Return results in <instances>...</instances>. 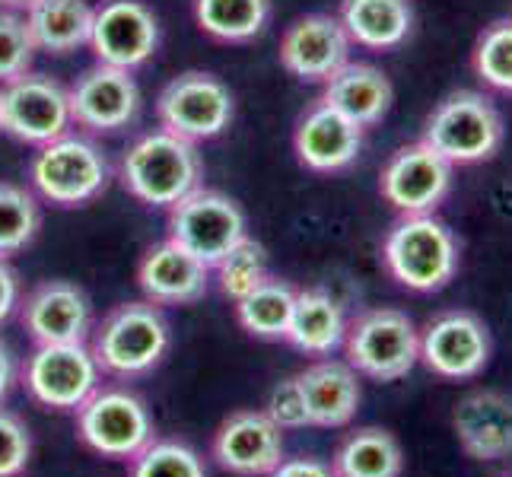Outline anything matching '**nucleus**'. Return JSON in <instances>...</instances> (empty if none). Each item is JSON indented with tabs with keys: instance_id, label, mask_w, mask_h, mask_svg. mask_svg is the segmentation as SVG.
Masks as SVG:
<instances>
[{
	"instance_id": "1",
	"label": "nucleus",
	"mask_w": 512,
	"mask_h": 477,
	"mask_svg": "<svg viewBox=\"0 0 512 477\" xmlns=\"http://www.w3.org/2000/svg\"><path fill=\"white\" fill-rule=\"evenodd\" d=\"M118 179L137 204L150 210H172L204 185V159L198 144H188L166 128H153L137 134L121 153Z\"/></svg>"
},
{
	"instance_id": "2",
	"label": "nucleus",
	"mask_w": 512,
	"mask_h": 477,
	"mask_svg": "<svg viewBox=\"0 0 512 477\" xmlns=\"http://www.w3.org/2000/svg\"><path fill=\"white\" fill-rule=\"evenodd\" d=\"M90 350L102 369V376L118 382H134L150 376L166 360L172 347V325L160 306L137 299L118 303L93 325Z\"/></svg>"
},
{
	"instance_id": "3",
	"label": "nucleus",
	"mask_w": 512,
	"mask_h": 477,
	"mask_svg": "<svg viewBox=\"0 0 512 477\" xmlns=\"http://www.w3.org/2000/svg\"><path fill=\"white\" fill-rule=\"evenodd\" d=\"M382 264L398 287L411 293L446 290L462 264V245L436 214L398 217L382 239Z\"/></svg>"
},
{
	"instance_id": "4",
	"label": "nucleus",
	"mask_w": 512,
	"mask_h": 477,
	"mask_svg": "<svg viewBox=\"0 0 512 477\" xmlns=\"http://www.w3.org/2000/svg\"><path fill=\"white\" fill-rule=\"evenodd\" d=\"M112 182V163L96 137L67 131L35 147L29 159V188L51 207H86L102 198Z\"/></svg>"
},
{
	"instance_id": "5",
	"label": "nucleus",
	"mask_w": 512,
	"mask_h": 477,
	"mask_svg": "<svg viewBox=\"0 0 512 477\" xmlns=\"http://www.w3.org/2000/svg\"><path fill=\"white\" fill-rule=\"evenodd\" d=\"M420 140L430 144L443 159H449L455 169L481 166L503 150L506 121L487 93L452 90L423 118Z\"/></svg>"
},
{
	"instance_id": "6",
	"label": "nucleus",
	"mask_w": 512,
	"mask_h": 477,
	"mask_svg": "<svg viewBox=\"0 0 512 477\" xmlns=\"http://www.w3.org/2000/svg\"><path fill=\"white\" fill-rule=\"evenodd\" d=\"M344 360L373 382H398L420 363V328L395 306L353 315L344 334Z\"/></svg>"
},
{
	"instance_id": "7",
	"label": "nucleus",
	"mask_w": 512,
	"mask_h": 477,
	"mask_svg": "<svg viewBox=\"0 0 512 477\" xmlns=\"http://www.w3.org/2000/svg\"><path fill=\"white\" fill-rule=\"evenodd\" d=\"M77 439L109 462H131L156 439V420L128 385H99L77 414Z\"/></svg>"
},
{
	"instance_id": "8",
	"label": "nucleus",
	"mask_w": 512,
	"mask_h": 477,
	"mask_svg": "<svg viewBox=\"0 0 512 477\" xmlns=\"http://www.w3.org/2000/svg\"><path fill=\"white\" fill-rule=\"evenodd\" d=\"M156 118L160 128L188 144H207L233 125L236 96L210 70H182L156 96Z\"/></svg>"
},
{
	"instance_id": "9",
	"label": "nucleus",
	"mask_w": 512,
	"mask_h": 477,
	"mask_svg": "<svg viewBox=\"0 0 512 477\" xmlns=\"http://www.w3.org/2000/svg\"><path fill=\"white\" fill-rule=\"evenodd\" d=\"M20 385L39 408L77 414L80 404L102 385V369L86 341L35 344L20 363Z\"/></svg>"
},
{
	"instance_id": "10",
	"label": "nucleus",
	"mask_w": 512,
	"mask_h": 477,
	"mask_svg": "<svg viewBox=\"0 0 512 477\" xmlns=\"http://www.w3.org/2000/svg\"><path fill=\"white\" fill-rule=\"evenodd\" d=\"M166 214V236L179 242L198 261H204L207 268H214L239 239L249 236V217H245L242 204L217 188L201 185Z\"/></svg>"
},
{
	"instance_id": "11",
	"label": "nucleus",
	"mask_w": 512,
	"mask_h": 477,
	"mask_svg": "<svg viewBox=\"0 0 512 477\" xmlns=\"http://www.w3.org/2000/svg\"><path fill=\"white\" fill-rule=\"evenodd\" d=\"M163 45V26L147 0H99L93 4L90 48L99 64L137 74Z\"/></svg>"
},
{
	"instance_id": "12",
	"label": "nucleus",
	"mask_w": 512,
	"mask_h": 477,
	"mask_svg": "<svg viewBox=\"0 0 512 477\" xmlns=\"http://www.w3.org/2000/svg\"><path fill=\"white\" fill-rule=\"evenodd\" d=\"M70 118L74 128L90 137L121 134L137 125L140 109H144V93L131 70L93 64L67 86Z\"/></svg>"
},
{
	"instance_id": "13",
	"label": "nucleus",
	"mask_w": 512,
	"mask_h": 477,
	"mask_svg": "<svg viewBox=\"0 0 512 477\" xmlns=\"http://www.w3.org/2000/svg\"><path fill=\"white\" fill-rule=\"evenodd\" d=\"M0 131L29 147H42L74 131L67 86L39 70L0 86Z\"/></svg>"
},
{
	"instance_id": "14",
	"label": "nucleus",
	"mask_w": 512,
	"mask_h": 477,
	"mask_svg": "<svg viewBox=\"0 0 512 477\" xmlns=\"http://www.w3.org/2000/svg\"><path fill=\"white\" fill-rule=\"evenodd\" d=\"M455 166L417 137L398 147L379 172V194L398 217L436 214L452 194Z\"/></svg>"
},
{
	"instance_id": "15",
	"label": "nucleus",
	"mask_w": 512,
	"mask_h": 477,
	"mask_svg": "<svg viewBox=\"0 0 512 477\" xmlns=\"http://www.w3.org/2000/svg\"><path fill=\"white\" fill-rule=\"evenodd\" d=\"M493 353L487 322L471 309H446L420 328V363L436 379H478Z\"/></svg>"
},
{
	"instance_id": "16",
	"label": "nucleus",
	"mask_w": 512,
	"mask_h": 477,
	"mask_svg": "<svg viewBox=\"0 0 512 477\" xmlns=\"http://www.w3.org/2000/svg\"><path fill=\"white\" fill-rule=\"evenodd\" d=\"M353 42L338 13H306L280 35V67L299 83H328L350 61Z\"/></svg>"
},
{
	"instance_id": "17",
	"label": "nucleus",
	"mask_w": 512,
	"mask_h": 477,
	"mask_svg": "<svg viewBox=\"0 0 512 477\" xmlns=\"http://www.w3.org/2000/svg\"><path fill=\"white\" fill-rule=\"evenodd\" d=\"M20 325L32 344H80L93 334V303L74 280H42L20 303Z\"/></svg>"
},
{
	"instance_id": "18",
	"label": "nucleus",
	"mask_w": 512,
	"mask_h": 477,
	"mask_svg": "<svg viewBox=\"0 0 512 477\" xmlns=\"http://www.w3.org/2000/svg\"><path fill=\"white\" fill-rule=\"evenodd\" d=\"M284 449V430L264 414V408L233 411L210 439V458L236 477H268L287 458Z\"/></svg>"
},
{
	"instance_id": "19",
	"label": "nucleus",
	"mask_w": 512,
	"mask_h": 477,
	"mask_svg": "<svg viewBox=\"0 0 512 477\" xmlns=\"http://www.w3.org/2000/svg\"><path fill=\"white\" fill-rule=\"evenodd\" d=\"M366 128L350 121L328 102H309L293 128V153L299 166L315 175H338L347 172L363 153Z\"/></svg>"
},
{
	"instance_id": "20",
	"label": "nucleus",
	"mask_w": 512,
	"mask_h": 477,
	"mask_svg": "<svg viewBox=\"0 0 512 477\" xmlns=\"http://www.w3.org/2000/svg\"><path fill=\"white\" fill-rule=\"evenodd\" d=\"M210 284H214V277H210L207 264L185 252L169 236L163 242H153L137 261V287L147 303L160 309L201 303Z\"/></svg>"
},
{
	"instance_id": "21",
	"label": "nucleus",
	"mask_w": 512,
	"mask_h": 477,
	"mask_svg": "<svg viewBox=\"0 0 512 477\" xmlns=\"http://www.w3.org/2000/svg\"><path fill=\"white\" fill-rule=\"evenodd\" d=\"M452 430L462 452L474 462L512 458V398L493 388L468 392L452 411Z\"/></svg>"
},
{
	"instance_id": "22",
	"label": "nucleus",
	"mask_w": 512,
	"mask_h": 477,
	"mask_svg": "<svg viewBox=\"0 0 512 477\" xmlns=\"http://www.w3.org/2000/svg\"><path fill=\"white\" fill-rule=\"evenodd\" d=\"M296 382L303 388L309 427L341 430L357 417L363 388L360 373L347 360H312L303 373H296Z\"/></svg>"
},
{
	"instance_id": "23",
	"label": "nucleus",
	"mask_w": 512,
	"mask_h": 477,
	"mask_svg": "<svg viewBox=\"0 0 512 477\" xmlns=\"http://www.w3.org/2000/svg\"><path fill=\"white\" fill-rule=\"evenodd\" d=\"M319 99L369 131L392 112L395 86L382 67L366 61H347L328 83H322Z\"/></svg>"
},
{
	"instance_id": "24",
	"label": "nucleus",
	"mask_w": 512,
	"mask_h": 477,
	"mask_svg": "<svg viewBox=\"0 0 512 477\" xmlns=\"http://www.w3.org/2000/svg\"><path fill=\"white\" fill-rule=\"evenodd\" d=\"M347 312L341 299L325 287H306L296 290V306L287 328V344L312 360L331 357L334 350L344 347L347 334Z\"/></svg>"
},
{
	"instance_id": "25",
	"label": "nucleus",
	"mask_w": 512,
	"mask_h": 477,
	"mask_svg": "<svg viewBox=\"0 0 512 477\" xmlns=\"http://www.w3.org/2000/svg\"><path fill=\"white\" fill-rule=\"evenodd\" d=\"M338 20L366 51H395L414 35V0H341Z\"/></svg>"
},
{
	"instance_id": "26",
	"label": "nucleus",
	"mask_w": 512,
	"mask_h": 477,
	"mask_svg": "<svg viewBox=\"0 0 512 477\" xmlns=\"http://www.w3.org/2000/svg\"><path fill=\"white\" fill-rule=\"evenodd\" d=\"M32 42L45 55L67 58L90 45L93 4L90 0H35L23 13Z\"/></svg>"
},
{
	"instance_id": "27",
	"label": "nucleus",
	"mask_w": 512,
	"mask_h": 477,
	"mask_svg": "<svg viewBox=\"0 0 512 477\" xmlns=\"http://www.w3.org/2000/svg\"><path fill=\"white\" fill-rule=\"evenodd\" d=\"M271 0H191L198 29L220 45H249L271 23Z\"/></svg>"
},
{
	"instance_id": "28",
	"label": "nucleus",
	"mask_w": 512,
	"mask_h": 477,
	"mask_svg": "<svg viewBox=\"0 0 512 477\" xmlns=\"http://www.w3.org/2000/svg\"><path fill=\"white\" fill-rule=\"evenodd\" d=\"M334 477H401L404 449L395 433L382 427H363L341 439L331 458Z\"/></svg>"
},
{
	"instance_id": "29",
	"label": "nucleus",
	"mask_w": 512,
	"mask_h": 477,
	"mask_svg": "<svg viewBox=\"0 0 512 477\" xmlns=\"http://www.w3.org/2000/svg\"><path fill=\"white\" fill-rule=\"evenodd\" d=\"M296 290L299 287H293L290 280L274 274L261 280L252 293H245L239 303H233L239 328L258 341H284L296 306Z\"/></svg>"
},
{
	"instance_id": "30",
	"label": "nucleus",
	"mask_w": 512,
	"mask_h": 477,
	"mask_svg": "<svg viewBox=\"0 0 512 477\" xmlns=\"http://www.w3.org/2000/svg\"><path fill=\"white\" fill-rule=\"evenodd\" d=\"M42 229V204L35 191L0 179V258L26 252Z\"/></svg>"
},
{
	"instance_id": "31",
	"label": "nucleus",
	"mask_w": 512,
	"mask_h": 477,
	"mask_svg": "<svg viewBox=\"0 0 512 477\" xmlns=\"http://www.w3.org/2000/svg\"><path fill=\"white\" fill-rule=\"evenodd\" d=\"M210 277L229 303H239L245 293H252L261 280L271 277L268 249L255 236H245L210 268Z\"/></svg>"
},
{
	"instance_id": "32",
	"label": "nucleus",
	"mask_w": 512,
	"mask_h": 477,
	"mask_svg": "<svg viewBox=\"0 0 512 477\" xmlns=\"http://www.w3.org/2000/svg\"><path fill=\"white\" fill-rule=\"evenodd\" d=\"M471 70L487 90L512 96V16L481 29L471 48Z\"/></svg>"
},
{
	"instance_id": "33",
	"label": "nucleus",
	"mask_w": 512,
	"mask_h": 477,
	"mask_svg": "<svg viewBox=\"0 0 512 477\" xmlns=\"http://www.w3.org/2000/svg\"><path fill=\"white\" fill-rule=\"evenodd\" d=\"M128 477H207L201 452L182 439H160L131 458Z\"/></svg>"
},
{
	"instance_id": "34",
	"label": "nucleus",
	"mask_w": 512,
	"mask_h": 477,
	"mask_svg": "<svg viewBox=\"0 0 512 477\" xmlns=\"http://www.w3.org/2000/svg\"><path fill=\"white\" fill-rule=\"evenodd\" d=\"M35 55H39V48L32 42L26 16L13 10H0V86L29 74Z\"/></svg>"
},
{
	"instance_id": "35",
	"label": "nucleus",
	"mask_w": 512,
	"mask_h": 477,
	"mask_svg": "<svg viewBox=\"0 0 512 477\" xmlns=\"http://www.w3.org/2000/svg\"><path fill=\"white\" fill-rule=\"evenodd\" d=\"M32 462V430L29 423L0 404V477H20Z\"/></svg>"
},
{
	"instance_id": "36",
	"label": "nucleus",
	"mask_w": 512,
	"mask_h": 477,
	"mask_svg": "<svg viewBox=\"0 0 512 477\" xmlns=\"http://www.w3.org/2000/svg\"><path fill=\"white\" fill-rule=\"evenodd\" d=\"M264 414H268L284 433H296V430H306V427H309L303 388H299L296 376L280 379V382L271 388L268 404H264Z\"/></svg>"
},
{
	"instance_id": "37",
	"label": "nucleus",
	"mask_w": 512,
	"mask_h": 477,
	"mask_svg": "<svg viewBox=\"0 0 512 477\" xmlns=\"http://www.w3.org/2000/svg\"><path fill=\"white\" fill-rule=\"evenodd\" d=\"M20 303H23V280L7 258H0V328L20 312Z\"/></svg>"
},
{
	"instance_id": "38",
	"label": "nucleus",
	"mask_w": 512,
	"mask_h": 477,
	"mask_svg": "<svg viewBox=\"0 0 512 477\" xmlns=\"http://www.w3.org/2000/svg\"><path fill=\"white\" fill-rule=\"evenodd\" d=\"M268 477H334V471L328 462L315 455H296V458H284Z\"/></svg>"
},
{
	"instance_id": "39",
	"label": "nucleus",
	"mask_w": 512,
	"mask_h": 477,
	"mask_svg": "<svg viewBox=\"0 0 512 477\" xmlns=\"http://www.w3.org/2000/svg\"><path fill=\"white\" fill-rule=\"evenodd\" d=\"M20 363L23 360L16 357V350L0 334V404H7L10 395L16 392V385H20Z\"/></svg>"
},
{
	"instance_id": "40",
	"label": "nucleus",
	"mask_w": 512,
	"mask_h": 477,
	"mask_svg": "<svg viewBox=\"0 0 512 477\" xmlns=\"http://www.w3.org/2000/svg\"><path fill=\"white\" fill-rule=\"evenodd\" d=\"M35 0H0V10H13V13H26Z\"/></svg>"
},
{
	"instance_id": "41",
	"label": "nucleus",
	"mask_w": 512,
	"mask_h": 477,
	"mask_svg": "<svg viewBox=\"0 0 512 477\" xmlns=\"http://www.w3.org/2000/svg\"><path fill=\"white\" fill-rule=\"evenodd\" d=\"M506 477H512V474H506Z\"/></svg>"
},
{
	"instance_id": "42",
	"label": "nucleus",
	"mask_w": 512,
	"mask_h": 477,
	"mask_svg": "<svg viewBox=\"0 0 512 477\" xmlns=\"http://www.w3.org/2000/svg\"><path fill=\"white\" fill-rule=\"evenodd\" d=\"M0 134H4V131H0Z\"/></svg>"
}]
</instances>
